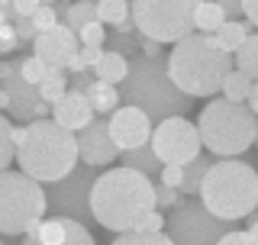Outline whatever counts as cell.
<instances>
[{
    "label": "cell",
    "instance_id": "cell-1",
    "mask_svg": "<svg viewBox=\"0 0 258 245\" xmlns=\"http://www.w3.org/2000/svg\"><path fill=\"white\" fill-rule=\"evenodd\" d=\"M91 216L110 232H133L139 219L155 210L152 177L136 168H107L91 184Z\"/></svg>",
    "mask_w": 258,
    "mask_h": 245
},
{
    "label": "cell",
    "instance_id": "cell-2",
    "mask_svg": "<svg viewBox=\"0 0 258 245\" xmlns=\"http://www.w3.org/2000/svg\"><path fill=\"white\" fill-rule=\"evenodd\" d=\"M168 78L181 94L187 97H216L223 87V78L232 71V55L223 52L216 36L210 32H190L177 39L165 58Z\"/></svg>",
    "mask_w": 258,
    "mask_h": 245
},
{
    "label": "cell",
    "instance_id": "cell-3",
    "mask_svg": "<svg viewBox=\"0 0 258 245\" xmlns=\"http://www.w3.org/2000/svg\"><path fill=\"white\" fill-rule=\"evenodd\" d=\"M20 171L29 174L39 184L61 181L71 168L78 165V142L75 133H68L55 119H32L23 126V139L16 142V158Z\"/></svg>",
    "mask_w": 258,
    "mask_h": 245
},
{
    "label": "cell",
    "instance_id": "cell-4",
    "mask_svg": "<svg viewBox=\"0 0 258 245\" xmlns=\"http://www.w3.org/2000/svg\"><path fill=\"white\" fill-rule=\"evenodd\" d=\"M197 197L226 223L245 219L258 210V171L242 158H216L200 181Z\"/></svg>",
    "mask_w": 258,
    "mask_h": 245
},
{
    "label": "cell",
    "instance_id": "cell-5",
    "mask_svg": "<svg viewBox=\"0 0 258 245\" xmlns=\"http://www.w3.org/2000/svg\"><path fill=\"white\" fill-rule=\"evenodd\" d=\"M197 133H200V142L207 145L210 155H216V158H236V155L248 152L255 145L258 116L245 103L213 97L197 116Z\"/></svg>",
    "mask_w": 258,
    "mask_h": 245
},
{
    "label": "cell",
    "instance_id": "cell-6",
    "mask_svg": "<svg viewBox=\"0 0 258 245\" xmlns=\"http://www.w3.org/2000/svg\"><path fill=\"white\" fill-rule=\"evenodd\" d=\"M123 94L133 107H139L149 119H165V116H184L194 97L181 94L168 78L165 58H145L136 55L129 58V71L123 81Z\"/></svg>",
    "mask_w": 258,
    "mask_h": 245
},
{
    "label": "cell",
    "instance_id": "cell-7",
    "mask_svg": "<svg viewBox=\"0 0 258 245\" xmlns=\"http://www.w3.org/2000/svg\"><path fill=\"white\" fill-rule=\"evenodd\" d=\"M45 191L23 171H0V232L26 235L39 219H45Z\"/></svg>",
    "mask_w": 258,
    "mask_h": 245
},
{
    "label": "cell",
    "instance_id": "cell-8",
    "mask_svg": "<svg viewBox=\"0 0 258 245\" xmlns=\"http://www.w3.org/2000/svg\"><path fill=\"white\" fill-rule=\"evenodd\" d=\"M200 0H129L136 32L155 42H177L194 32V10Z\"/></svg>",
    "mask_w": 258,
    "mask_h": 245
},
{
    "label": "cell",
    "instance_id": "cell-9",
    "mask_svg": "<svg viewBox=\"0 0 258 245\" xmlns=\"http://www.w3.org/2000/svg\"><path fill=\"white\" fill-rule=\"evenodd\" d=\"M232 223L213 216L210 210L197 200H181L171 207V216L165 219V232L174 245H216L220 235L229 232Z\"/></svg>",
    "mask_w": 258,
    "mask_h": 245
},
{
    "label": "cell",
    "instance_id": "cell-10",
    "mask_svg": "<svg viewBox=\"0 0 258 245\" xmlns=\"http://www.w3.org/2000/svg\"><path fill=\"white\" fill-rule=\"evenodd\" d=\"M152 152L161 165H187L200 155L204 142H200V133H197V122L184 119V116H165L158 119L155 133L149 139Z\"/></svg>",
    "mask_w": 258,
    "mask_h": 245
},
{
    "label": "cell",
    "instance_id": "cell-11",
    "mask_svg": "<svg viewBox=\"0 0 258 245\" xmlns=\"http://www.w3.org/2000/svg\"><path fill=\"white\" fill-rule=\"evenodd\" d=\"M94 168L91 165H75L61 181H52V191L45 194V203H52V210L58 216H75L84 223L91 216V184H94ZM94 219V216H91Z\"/></svg>",
    "mask_w": 258,
    "mask_h": 245
},
{
    "label": "cell",
    "instance_id": "cell-12",
    "mask_svg": "<svg viewBox=\"0 0 258 245\" xmlns=\"http://www.w3.org/2000/svg\"><path fill=\"white\" fill-rule=\"evenodd\" d=\"M0 87L7 91V110H10L13 119H23V122H32V119H45L52 107L39 97V91L32 84L20 78V58L16 62H0Z\"/></svg>",
    "mask_w": 258,
    "mask_h": 245
},
{
    "label": "cell",
    "instance_id": "cell-13",
    "mask_svg": "<svg viewBox=\"0 0 258 245\" xmlns=\"http://www.w3.org/2000/svg\"><path fill=\"white\" fill-rule=\"evenodd\" d=\"M23 245H97L91 229L75 216H52L39 219L26 232Z\"/></svg>",
    "mask_w": 258,
    "mask_h": 245
},
{
    "label": "cell",
    "instance_id": "cell-14",
    "mask_svg": "<svg viewBox=\"0 0 258 245\" xmlns=\"http://www.w3.org/2000/svg\"><path fill=\"white\" fill-rule=\"evenodd\" d=\"M75 142H78V158L91 168H107L119 158V149L107 129V116H94L84 129H78Z\"/></svg>",
    "mask_w": 258,
    "mask_h": 245
},
{
    "label": "cell",
    "instance_id": "cell-15",
    "mask_svg": "<svg viewBox=\"0 0 258 245\" xmlns=\"http://www.w3.org/2000/svg\"><path fill=\"white\" fill-rule=\"evenodd\" d=\"M107 129H110V139L116 142L119 152L149 145V139H152V119L139 107H133V103L113 110L110 119H107Z\"/></svg>",
    "mask_w": 258,
    "mask_h": 245
},
{
    "label": "cell",
    "instance_id": "cell-16",
    "mask_svg": "<svg viewBox=\"0 0 258 245\" xmlns=\"http://www.w3.org/2000/svg\"><path fill=\"white\" fill-rule=\"evenodd\" d=\"M32 48H36L32 55H39L48 68L64 71V65H68V58L75 55V48H78V32H71L64 23H55L52 29L39 32V36L32 39Z\"/></svg>",
    "mask_w": 258,
    "mask_h": 245
},
{
    "label": "cell",
    "instance_id": "cell-17",
    "mask_svg": "<svg viewBox=\"0 0 258 245\" xmlns=\"http://www.w3.org/2000/svg\"><path fill=\"white\" fill-rule=\"evenodd\" d=\"M52 119L58 122V126H64L68 133H78V129H84L87 122L94 119V107H91V100H87L84 91L68 87V91L52 103Z\"/></svg>",
    "mask_w": 258,
    "mask_h": 245
},
{
    "label": "cell",
    "instance_id": "cell-18",
    "mask_svg": "<svg viewBox=\"0 0 258 245\" xmlns=\"http://www.w3.org/2000/svg\"><path fill=\"white\" fill-rule=\"evenodd\" d=\"M91 71H94L97 81H103V84H123L126 71H129V58L119 55V52H113V48H107V52L97 58V65Z\"/></svg>",
    "mask_w": 258,
    "mask_h": 245
},
{
    "label": "cell",
    "instance_id": "cell-19",
    "mask_svg": "<svg viewBox=\"0 0 258 245\" xmlns=\"http://www.w3.org/2000/svg\"><path fill=\"white\" fill-rule=\"evenodd\" d=\"M84 94H87V100H91L94 113H100V116H110V113L119 107V100H123V94L116 91V84H103V81H97V78L84 87Z\"/></svg>",
    "mask_w": 258,
    "mask_h": 245
},
{
    "label": "cell",
    "instance_id": "cell-20",
    "mask_svg": "<svg viewBox=\"0 0 258 245\" xmlns=\"http://www.w3.org/2000/svg\"><path fill=\"white\" fill-rule=\"evenodd\" d=\"M248 29H255V26L245 20V16H242V20H226L223 26L213 32V36H216V42H220L223 52H229V55H232V52H236V48H239L242 42H245Z\"/></svg>",
    "mask_w": 258,
    "mask_h": 245
},
{
    "label": "cell",
    "instance_id": "cell-21",
    "mask_svg": "<svg viewBox=\"0 0 258 245\" xmlns=\"http://www.w3.org/2000/svg\"><path fill=\"white\" fill-rule=\"evenodd\" d=\"M226 23V13L220 10V4L216 0H200L197 10H194V29L210 36V32H216Z\"/></svg>",
    "mask_w": 258,
    "mask_h": 245
},
{
    "label": "cell",
    "instance_id": "cell-22",
    "mask_svg": "<svg viewBox=\"0 0 258 245\" xmlns=\"http://www.w3.org/2000/svg\"><path fill=\"white\" fill-rule=\"evenodd\" d=\"M232 58H236V68L242 71V75L258 81V32H248L245 42L232 52Z\"/></svg>",
    "mask_w": 258,
    "mask_h": 245
},
{
    "label": "cell",
    "instance_id": "cell-23",
    "mask_svg": "<svg viewBox=\"0 0 258 245\" xmlns=\"http://www.w3.org/2000/svg\"><path fill=\"white\" fill-rule=\"evenodd\" d=\"M119 161H123L126 168H136V171H142V174H149V177L161 168V161L155 158L152 145H139V149H126V152H119Z\"/></svg>",
    "mask_w": 258,
    "mask_h": 245
},
{
    "label": "cell",
    "instance_id": "cell-24",
    "mask_svg": "<svg viewBox=\"0 0 258 245\" xmlns=\"http://www.w3.org/2000/svg\"><path fill=\"white\" fill-rule=\"evenodd\" d=\"M213 161H216V158H210V155H197L194 161H187V165H184V184H181V194H187V197H197L200 181H204L207 168L213 165Z\"/></svg>",
    "mask_w": 258,
    "mask_h": 245
},
{
    "label": "cell",
    "instance_id": "cell-25",
    "mask_svg": "<svg viewBox=\"0 0 258 245\" xmlns=\"http://www.w3.org/2000/svg\"><path fill=\"white\" fill-rule=\"evenodd\" d=\"M94 20H97L94 0H71L68 10H64V16H61V23H64L71 32H78L81 26H87V23H94Z\"/></svg>",
    "mask_w": 258,
    "mask_h": 245
},
{
    "label": "cell",
    "instance_id": "cell-26",
    "mask_svg": "<svg viewBox=\"0 0 258 245\" xmlns=\"http://www.w3.org/2000/svg\"><path fill=\"white\" fill-rule=\"evenodd\" d=\"M248 91H252V78L242 75L239 68H232L229 75L223 78V87H220V94L226 97V100H236V103H245L248 100Z\"/></svg>",
    "mask_w": 258,
    "mask_h": 245
},
{
    "label": "cell",
    "instance_id": "cell-27",
    "mask_svg": "<svg viewBox=\"0 0 258 245\" xmlns=\"http://www.w3.org/2000/svg\"><path fill=\"white\" fill-rule=\"evenodd\" d=\"M36 91H39V97H42L48 107H52V103L58 100L64 91H68V78H64V71H55V68H52V71H48V75L36 84Z\"/></svg>",
    "mask_w": 258,
    "mask_h": 245
},
{
    "label": "cell",
    "instance_id": "cell-28",
    "mask_svg": "<svg viewBox=\"0 0 258 245\" xmlns=\"http://www.w3.org/2000/svg\"><path fill=\"white\" fill-rule=\"evenodd\" d=\"M97 7V20L107 23V26H116L119 20L129 16V0H94Z\"/></svg>",
    "mask_w": 258,
    "mask_h": 245
},
{
    "label": "cell",
    "instance_id": "cell-29",
    "mask_svg": "<svg viewBox=\"0 0 258 245\" xmlns=\"http://www.w3.org/2000/svg\"><path fill=\"white\" fill-rule=\"evenodd\" d=\"M100 55H103V45H78L64 68H68V71H87V68H94V65H97Z\"/></svg>",
    "mask_w": 258,
    "mask_h": 245
},
{
    "label": "cell",
    "instance_id": "cell-30",
    "mask_svg": "<svg viewBox=\"0 0 258 245\" xmlns=\"http://www.w3.org/2000/svg\"><path fill=\"white\" fill-rule=\"evenodd\" d=\"M110 245H174L168 232H119Z\"/></svg>",
    "mask_w": 258,
    "mask_h": 245
},
{
    "label": "cell",
    "instance_id": "cell-31",
    "mask_svg": "<svg viewBox=\"0 0 258 245\" xmlns=\"http://www.w3.org/2000/svg\"><path fill=\"white\" fill-rule=\"evenodd\" d=\"M16 158V145H13V126L10 119L0 113V171L10 168V161Z\"/></svg>",
    "mask_w": 258,
    "mask_h": 245
},
{
    "label": "cell",
    "instance_id": "cell-32",
    "mask_svg": "<svg viewBox=\"0 0 258 245\" xmlns=\"http://www.w3.org/2000/svg\"><path fill=\"white\" fill-rule=\"evenodd\" d=\"M48 71H52V68H48V65H45L42 58H39V55H29V58H20V78L26 81V84H32V87H36L39 81H42V78L48 75Z\"/></svg>",
    "mask_w": 258,
    "mask_h": 245
},
{
    "label": "cell",
    "instance_id": "cell-33",
    "mask_svg": "<svg viewBox=\"0 0 258 245\" xmlns=\"http://www.w3.org/2000/svg\"><path fill=\"white\" fill-rule=\"evenodd\" d=\"M155 187V210H171V207H177L181 203V191L177 187H168V184H152Z\"/></svg>",
    "mask_w": 258,
    "mask_h": 245
},
{
    "label": "cell",
    "instance_id": "cell-34",
    "mask_svg": "<svg viewBox=\"0 0 258 245\" xmlns=\"http://www.w3.org/2000/svg\"><path fill=\"white\" fill-rule=\"evenodd\" d=\"M103 39H107V29H103L100 20H94V23H87V26L78 29V42L81 45H103Z\"/></svg>",
    "mask_w": 258,
    "mask_h": 245
},
{
    "label": "cell",
    "instance_id": "cell-35",
    "mask_svg": "<svg viewBox=\"0 0 258 245\" xmlns=\"http://www.w3.org/2000/svg\"><path fill=\"white\" fill-rule=\"evenodd\" d=\"M139 39H136V32H113V36H110V48H113V52H119V55H126V52L133 55L136 48H139Z\"/></svg>",
    "mask_w": 258,
    "mask_h": 245
},
{
    "label": "cell",
    "instance_id": "cell-36",
    "mask_svg": "<svg viewBox=\"0 0 258 245\" xmlns=\"http://www.w3.org/2000/svg\"><path fill=\"white\" fill-rule=\"evenodd\" d=\"M29 20H32V26H36V32H45V29H52L55 23H58V16H55V10H52V7L39 4V7H36V13H32Z\"/></svg>",
    "mask_w": 258,
    "mask_h": 245
},
{
    "label": "cell",
    "instance_id": "cell-37",
    "mask_svg": "<svg viewBox=\"0 0 258 245\" xmlns=\"http://www.w3.org/2000/svg\"><path fill=\"white\" fill-rule=\"evenodd\" d=\"M133 232H165V216H161L158 210H149V213L139 219V226H136Z\"/></svg>",
    "mask_w": 258,
    "mask_h": 245
},
{
    "label": "cell",
    "instance_id": "cell-38",
    "mask_svg": "<svg viewBox=\"0 0 258 245\" xmlns=\"http://www.w3.org/2000/svg\"><path fill=\"white\" fill-rule=\"evenodd\" d=\"M158 171H161V174H158L161 184L177 187V191H181V184H184V165H161Z\"/></svg>",
    "mask_w": 258,
    "mask_h": 245
},
{
    "label": "cell",
    "instance_id": "cell-39",
    "mask_svg": "<svg viewBox=\"0 0 258 245\" xmlns=\"http://www.w3.org/2000/svg\"><path fill=\"white\" fill-rule=\"evenodd\" d=\"M13 29H16V39H20V42H32V39L39 36L29 16H13Z\"/></svg>",
    "mask_w": 258,
    "mask_h": 245
},
{
    "label": "cell",
    "instance_id": "cell-40",
    "mask_svg": "<svg viewBox=\"0 0 258 245\" xmlns=\"http://www.w3.org/2000/svg\"><path fill=\"white\" fill-rule=\"evenodd\" d=\"M16 45H23V42L16 39V29H13V23H4V26H0V55H10Z\"/></svg>",
    "mask_w": 258,
    "mask_h": 245
},
{
    "label": "cell",
    "instance_id": "cell-41",
    "mask_svg": "<svg viewBox=\"0 0 258 245\" xmlns=\"http://www.w3.org/2000/svg\"><path fill=\"white\" fill-rule=\"evenodd\" d=\"M216 245H258L248 232H239V229H229L226 235H220V242Z\"/></svg>",
    "mask_w": 258,
    "mask_h": 245
},
{
    "label": "cell",
    "instance_id": "cell-42",
    "mask_svg": "<svg viewBox=\"0 0 258 245\" xmlns=\"http://www.w3.org/2000/svg\"><path fill=\"white\" fill-rule=\"evenodd\" d=\"M220 4V10L226 13V20H242V0H216Z\"/></svg>",
    "mask_w": 258,
    "mask_h": 245
},
{
    "label": "cell",
    "instance_id": "cell-43",
    "mask_svg": "<svg viewBox=\"0 0 258 245\" xmlns=\"http://www.w3.org/2000/svg\"><path fill=\"white\" fill-rule=\"evenodd\" d=\"M36 7H39V0H13L10 10H13V16H32Z\"/></svg>",
    "mask_w": 258,
    "mask_h": 245
},
{
    "label": "cell",
    "instance_id": "cell-44",
    "mask_svg": "<svg viewBox=\"0 0 258 245\" xmlns=\"http://www.w3.org/2000/svg\"><path fill=\"white\" fill-rule=\"evenodd\" d=\"M139 48H142V55L145 58H161V42H155V39H139Z\"/></svg>",
    "mask_w": 258,
    "mask_h": 245
},
{
    "label": "cell",
    "instance_id": "cell-45",
    "mask_svg": "<svg viewBox=\"0 0 258 245\" xmlns=\"http://www.w3.org/2000/svg\"><path fill=\"white\" fill-rule=\"evenodd\" d=\"M242 13L252 26H258V0H242Z\"/></svg>",
    "mask_w": 258,
    "mask_h": 245
},
{
    "label": "cell",
    "instance_id": "cell-46",
    "mask_svg": "<svg viewBox=\"0 0 258 245\" xmlns=\"http://www.w3.org/2000/svg\"><path fill=\"white\" fill-rule=\"evenodd\" d=\"M245 103H248V110L258 116V81H252V91H248V100Z\"/></svg>",
    "mask_w": 258,
    "mask_h": 245
},
{
    "label": "cell",
    "instance_id": "cell-47",
    "mask_svg": "<svg viewBox=\"0 0 258 245\" xmlns=\"http://www.w3.org/2000/svg\"><path fill=\"white\" fill-rule=\"evenodd\" d=\"M245 219H248V229H245V232H248V235H252V239L258 242V210H255V213H248Z\"/></svg>",
    "mask_w": 258,
    "mask_h": 245
},
{
    "label": "cell",
    "instance_id": "cell-48",
    "mask_svg": "<svg viewBox=\"0 0 258 245\" xmlns=\"http://www.w3.org/2000/svg\"><path fill=\"white\" fill-rule=\"evenodd\" d=\"M4 23H13V10H10V7H0V26H4Z\"/></svg>",
    "mask_w": 258,
    "mask_h": 245
},
{
    "label": "cell",
    "instance_id": "cell-49",
    "mask_svg": "<svg viewBox=\"0 0 258 245\" xmlns=\"http://www.w3.org/2000/svg\"><path fill=\"white\" fill-rule=\"evenodd\" d=\"M7 103H10V100H7V91H4V87H0V110H4Z\"/></svg>",
    "mask_w": 258,
    "mask_h": 245
},
{
    "label": "cell",
    "instance_id": "cell-50",
    "mask_svg": "<svg viewBox=\"0 0 258 245\" xmlns=\"http://www.w3.org/2000/svg\"><path fill=\"white\" fill-rule=\"evenodd\" d=\"M13 4V0H0V7H10Z\"/></svg>",
    "mask_w": 258,
    "mask_h": 245
},
{
    "label": "cell",
    "instance_id": "cell-51",
    "mask_svg": "<svg viewBox=\"0 0 258 245\" xmlns=\"http://www.w3.org/2000/svg\"><path fill=\"white\" fill-rule=\"evenodd\" d=\"M39 4H45V7H52V4H55V0H39Z\"/></svg>",
    "mask_w": 258,
    "mask_h": 245
},
{
    "label": "cell",
    "instance_id": "cell-52",
    "mask_svg": "<svg viewBox=\"0 0 258 245\" xmlns=\"http://www.w3.org/2000/svg\"><path fill=\"white\" fill-rule=\"evenodd\" d=\"M255 142H258V136H255Z\"/></svg>",
    "mask_w": 258,
    "mask_h": 245
}]
</instances>
